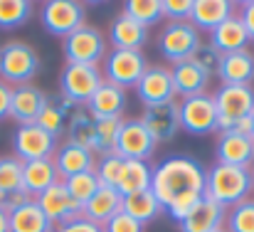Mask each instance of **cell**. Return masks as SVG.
<instances>
[{"label":"cell","mask_w":254,"mask_h":232,"mask_svg":"<svg viewBox=\"0 0 254 232\" xmlns=\"http://www.w3.org/2000/svg\"><path fill=\"white\" fill-rule=\"evenodd\" d=\"M77 106L74 104H69L67 99H50L47 104H45V109H42V114L37 116V126L40 129H45L50 136H55L57 141H60V136H64V129H67V119H69V114L74 111Z\"/></svg>","instance_id":"obj_30"},{"label":"cell","mask_w":254,"mask_h":232,"mask_svg":"<svg viewBox=\"0 0 254 232\" xmlns=\"http://www.w3.org/2000/svg\"><path fill=\"white\" fill-rule=\"evenodd\" d=\"M215 158L222 165L252 168L254 163V139L245 131H217L215 139Z\"/></svg>","instance_id":"obj_13"},{"label":"cell","mask_w":254,"mask_h":232,"mask_svg":"<svg viewBox=\"0 0 254 232\" xmlns=\"http://www.w3.org/2000/svg\"><path fill=\"white\" fill-rule=\"evenodd\" d=\"M225 220H227V210L222 205H217L215 200L210 198H202L192 213L178 223L180 232H217V230H225Z\"/></svg>","instance_id":"obj_20"},{"label":"cell","mask_w":254,"mask_h":232,"mask_svg":"<svg viewBox=\"0 0 254 232\" xmlns=\"http://www.w3.org/2000/svg\"><path fill=\"white\" fill-rule=\"evenodd\" d=\"M170 75H173V91H175V96L188 99V96L207 94L210 75H207L205 70H200L192 60H185V62L173 65Z\"/></svg>","instance_id":"obj_23"},{"label":"cell","mask_w":254,"mask_h":232,"mask_svg":"<svg viewBox=\"0 0 254 232\" xmlns=\"http://www.w3.org/2000/svg\"><path fill=\"white\" fill-rule=\"evenodd\" d=\"M237 15H240V20H242V25H245V30H247L250 40L254 42V0H245V2H240Z\"/></svg>","instance_id":"obj_44"},{"label":"cell","mask_w":254,"mask_h":232,"mask_svg":"<svg viewBox=\"0 0 254 232\" xmlns=\"http://www.w3.org/2000/svg\"><path fill=\"white\" fill-rule=\"evenodd\" d=\"M220 55H232V52H242L247 50V45L252 42L240 15H230L222 25H217L212 32H210V40H207Z\"/></svg>","instance_id":"obj_24"},{"label":"cell","mask_w":254,"mask_h":232,"mask_svg":"<svg viewBox=\"0 0 254 232\" xmlns=\"http://www.w3.org/2000/svg\"><path fill=\"white\" fill-rule=\"evenodd\" d=\"M237 12V5L232 0H192V12H190V25L200 32H212L217 25H222L230 15Z\"/></svg>","instance_id":"obj_22"},{"label":"cell","mask_w":254,"mask_h":232,"mask_svg":"<svg viewBox=\"0 0 254 232\" xmlns=\"http://www.w3.org/2000/svg\"><path fill=\"white\" fill-rule=\"evenodd\" d=\"M252 183H254V168H252Z\"/></svg>","instance_id":"obj_48"},{"label":"cell","mask_w":254,"mask_h":232,"mask_svg":"<svg viewBox=\"0 0 254 232\" xmlns=\"http://www.w3.org/2000/svg\"><path fill=\"white\" fill-rule=\"evenodd\" d=\"M10 99H12V86L0 79V121L10 116Z\"/></svg>","instance_id":"obj_45"},{"label":"cell","mask_w":254,"mask_h":232,"mask_svg":"<svg viewBox=\"0 0 254 232\" xmlns=\"http://www.w3.org/2000/svg\"><path fill=\"white\" fill-rule=\"evenodd\" d=\"M52 163L60 173V178H72L77 173H86V170H94L96 165V155L94 151H89L79 144H72V141H62L57 146V151L52 155Z\"/></svg>","instance_id":"obj_19"},{"label":"cell","mask_w":254,"mask_h":232,"mask_svg":"<svg viewBox=\"0 0 254 232\" xmlns=\"http://www.w3.org/2000/svg\"><path fill=\"white\" fill-rule=\"evenodd\" d=\"M141 124L148 129V134L156 139V144L173 141L175 134L180 131V109H178V101L170 99V101L156 104V106H143Z\"/></svg>","instance_id":"obj_14"},{"label":"cell","mask_w":254,"mask_h":232,"mask_svg":"<svg viewBox=\"0 0 254 232\" xmlns=\"http://www.w3.org/2000/svg\"><path fill=\"white\" fill-rule=\"evenodd\" d=\"M64 183V188H67V193L79 203V205H84L86 200L99 190V178H96V173L94 170H86V173H77V175H72V178H64L62 180Z\"/></svg>","instance_id":"obj_38"},{"label":"cell","mask_w":254,"mask_h":232,"mask_svg":"<svg viewBox=\"0 0 254 232\" xmlns=\"http://www.w3.org/2000/svg\"><path fill=\"white\" fill-rule=\"evenodd\" d=\"M60 178L52 158H42V160H27L22 163V188L30 198H37L40 193H45L50 185H55Z\"/></svg>","instance_id":"obj_28"},{"label":"cell","mask_w":254,"mask_h":232,"mask_svg":"<svg viewBox=\"0 0 254 232\" xmlns=\"http://www.w3.org/2000/svg\"><path fill=\"white\" fill-rule=\"evenodd\" d=\"M190 60H192V62H195L197 67H200V70H205V72H207V75L212 77V75L217 72L220 52H217V50H215V47H212L210 42H202V45H200V47L195 50V55H192Z\"/></svg>","instance_id":"obj_41"},{"label":"cell","mask_w":254,"mask_h":232,"mask_svg":"<svg viewBox=\"0 0 254 232\" xmlns=\"http://www.w3.org/2000/svg\"><path fill=\"white\" fill-rule=\"evenodd\" d=\"M42 62L32 45L22 40H12L0 45V79L10 86L30 84V79L40 72Z\"/></svg>","instance_id":"obj_4"},{"label":"cell","mask_w":254,"mask_h":232,"mask_svg":"<svg viewBox=\"0 0 254 232\" xmlns=\"http://www.w3.org/2000/svg\"><path fill=\"white\" fill-rule=\"evenodd\" d=\"M217 79L222 84H252L254 79V55L250 50L220 55L217 62Z\"/></svg>","instance_id":"obj_27"},{"label":"cell","mask_w":254,"mask_h":232,"mask_svg":"<svg viewBox=\"0 0 254 232\" xmlns=\"http://www.w3.org/2000/svg\"><path fill=\"white\" fill-rule=\"evenodd\" d=\"M252 168L215 163L205 175V198L215 200L225 210H230V208L240 205L242 200L252 198Z\"/></svg>","instance_id":"obj_2"},{"label":"cell","mask_w":254,"mask_h":232,"mask_svg":"<svg viewBox=\"0 0 254 232\" xmlns=\"http://www.w3.org/2000/svg\"><path fill=\"white\" fill-rule=\"evenodd\" d=\"M124 165H126V158H121L119 154L96 155V165H94V173H96V178H99V183H101V185L116 188V185H119V180H121Z\"/></svg>","instance_id":"obj_37"},{"label":"cell","mask_w":254,"mask_h":232,"mask_svg":"<svg viewBox=\"0 0 254 232\" xmlns=\"http://www.w3.org/2000/svg\"><path fill=\"white\" fill-rule=\"evenodd\" d=\"M121 210L133 218L136 223H141L143 228L148 223H153L156 218H161L163 208L158 203V198L151 193V190H141V193H133V195H126L124 203H121Z\"/></svg>","instance_id":"obj_31"},{"label":"cell","mask_w":254,"mask_h":232,"mask_svg":"<svg viewBox=\"0 0 254 232\" xmlns=\"http://www.w3.org/2000/svg\"><path fill=\"white\" fill-rule=\"evenodd\" d=\"M200 45V32L190 22H168L158 35V52L170 65L190 60Z\"/></svg>","instance_id":"obj_10"},{"label":"cell","mask_w":254,"mask_h":232,"mask_svg":"<svg viewBox=\"0 0 254 232\" xmlns=\"http://www.w3.org/2000/svg\"><path fill=\"white\" fill-rule=\"evenodd\" d=\"M225 230L227 232H254V198H247L240 205H235V208L227 210Z\"/></svg>","instance_id":"obj_39"},{"label":"cell","mask_w":254,"mask_h":232,"mask_svg":"<svg viewBox=\"0 0 254 232\" xmlns=\"http://www.w3.org/2000/svg\"><path fill=\"white\" fill-rule=\"evenodd\" d=\"M30 0H0V30H17L32 17Z\"/></svg>","instance_id":"obj_35"},{"label":"cell","mask_w":254,"mask_h":232,"mask_svg":"<svg viewBox=\"0 0 254 232\" xmlns=\"http://www.w3.org/2000/svg\"><path fill=\"white\" fill-rule=\"evenodd\" d=\"M212 99L217 109V131L250 134V116L254 111L252 84H220Z\"/></svg>","instance_id":"obj_3"},{"label":"cell","mask_w":254,"mask_h":232,"mask_svg":"<svg viewBox=\"0 0 254 232\" xmlns=\"http://www.w3.org/2000/svg\"><path fill=\"white\" fill-rule=\"evenodd\" d=\"M207 168L192 155H170L153 168L151 193L158 198L163 213L183 223L192 208L205 198Z\"/></svg>","instance_id":"obj_1"},{"label":"cell","mask_w":254,"mask_h":232,"mask_svg":"<svg viewBox=\"0 0 254 232\" xmlns=\"http://www.w3.org/2000/svg\"><path fill=\"white\" fill-rule=\"evenodd\" d=\"M101 84H104V75L99 67L64 65V70L60 75V96L74 106H84Z\"/></svg>","instance_id":"obj_7"},{"label":"cell","mask_w":254,"mask_h":232,"mask_svg":"<svg viewBox=\"0 0 254 232\" xmlns=\"http://www.w3.org/2000/svg\"><path fill=\"white\" fill-rule=\"evenodd\" d=\"M7 223H10V232H55V225L42 213L37 200H27L20 208L10 210Z\"/></svg>","instance_id":"obj_29"},{"label":"cell","mask_w":254,"mask_h":232,"mask_svg":"<svg viewBox=\"0 0 254 232\" xmlns=\"http://www.w3.org/2000/svg\"><path fill=\"white\" fill-rule=\"evenodd\" d=\"M50 101V96L35 86L32 81L30 84H20V86H12V99H10V119L17 121V126H27V124H35L37 116L42 114L45 104Z\"/></svg>","instance_id":"obj_17"},{"label":"cell","mask_w":254,"mask_h":232,"mask_svg":"<svg viewBox=\"0 0 254 232\" xmlns=\"http://www.w3.org/2000/svg\"><path fill=\"white\" fill-rule=\"evenodd\" d=\"M55 232H104L101 225H96V223H89L86 218H74V220H69V223H64V225H57Z\"/></svg>","instance_id":"obj_43"},{"label":"cell","mask_w":254,"mask_h":232,"mask_svg":"<svg viewBox=\"0 0 254 232\" xmlns=\"http://www.w3.org/2000/svg\"><path fill=\"white\" fill-rule=\"evenodd\" d=\"M35 200H37V205L42 208V213L50 218V223L55 228L57 225H64V223H69V220H74V218L82 215V205L67 193V188H64L62 180H57L55 185H50Z\"/></svg>","instance_id":"obj_15"},{"label":"cell","mask_w":254,"mask_h":232,"mask_svg":"<svg viewBox=\"0 0 254 232\" xmlns=\"http://www.w3.org/2000/svg\"><path fill=\"white\" fill-rule=\"evenodd\" d=\"M124 119H96V131H94V155L116 154V141L121 131Z\"/></svg>","instance_id":"obj_34"},{"label":"cell","mask_w":254,"mask_h":232,"mask_svg":"<svg viewBox=\"0 0 254 232\" xmlns=\"http://www.w3.org/2000/svg\"><path fill=\"white\" fill-rule=\"evenodd\" d=\"M156 139L148 134V129L141 124V119H124L119 141H116V154L126 160H148L156 154Z\"/></svg>","instance_id":"obj_12"},{"label":"cell","mask_w":254,"mask_h":232,"mask_svg":"<svg viewBox=\"0 0 254 232\" xmlns=\"http://www.w3.org/2000/svg\"><path fill=\"white\" fill-rule=\"evenodd\" d=\"M161 10L170 22H188L192 12V0H161Z\"/></svg>","instance_id":"obj_40"},{"label":"cell","mask_w":254,"mask_h":232,"mask_svg":"<svg viewBox=\"0 0 254 232\" xmlns=\"http://www.w3.org/2000/svg\"><path fill=\"white\" fill-rule=\"evenodd\" d=\"M217 232H227V230H217Z\"/></svg>","instance_id":"obj_49"},{"label":"cell","mask_w":254,"mask_h":232,"mask_svg":"<svg viewBox=\"0 0 254 232\" xmlns=\"http://www.w3.org/2000/svg\"><path fill=\"white\" fill-rule=\"evenodd\" d=\"M101 228H104V232H143V225L136 223L133 218H128L124 210L116 213L111 220H106Z\"/></svg>","instance_id":"obj_42"},{"label":"cell","mask_w":254,"mask_h":232,"mask_svg":"<svg viewBox=\"0 0 254 232\" xmlns=\"http://www.w3.org/2000/svg\"><path fill=\"white\" fill-rule=\"evenodd\" d=\"M94 131H96V119L86 111L84 106H77L67 119V129H64L67 141L94 151Z\"/></svg>","instance_id":"obj_33"},{"label":"cell","mask_w":254,"mask_h":232,"mask_svg":"<svg viewBox=\"0 0 254 232\" xmlns=\"http://www.w3.org/2000/svg\"><path fill=\"white\" fill-rule=\"evenodd\" d=\"M131 20L141 22L143 27L158 25L163 20V10H161V0H126L124 10Z\"/></svg>","instance_id":"obj_36"},{"label":"cell","mask_w":254,"mask_h":232,"mask_svg":"<svg viewBox=\"0 0 254 232\" xmlns=\"http://www.w3.org/2000/svg\"><path fill=\"white\" fill-rule=\"evenodd\" d=\"M148 70V60L141 50H111L104 57V81L121 86V89H136L138 79Z\"/></svg>","instance_id":"obj_6"},{"label":"cell","mask_w":254,"mask_h":232,"mask_svg":"<svg viewBox=\"0 0 254 232\" xmlns=\"http://www.w3.org/2000/svg\"><path fill=\"white\" fill-rule=\"evenodd\" d=\"M62 55L67 65L99 67V62L106 57V37L99 27H91L84 22L79 30H74L62 40Z\"/></svg>","instance_id":"obj_5"},{"label":"cell","mask_w":254,"mask_h":232,"mask_svg":"<svg viewBox=\"0 0 254 232\" xmlns=\"http://www.w3.org/2000/svg\"><path fill=\"white\" fill-rule=\"evenodd\" d=\"M180 109V129L190 136H210L217 131V109L212 94L188 96L178 101Z\"/></svg>","instance_id":"obj_8"},{"label":"cell","mask_w":254,"mask_h":232,"mask_svg":"<svg viewBox=\"0 0 254 232\" xmlns=\"http://www.w3.org/2000/svg\"><path fill=\"white\" fill-rule=\"evenodd\" d=\"M106 42H111L114 50H141L148 42V27L131 20L126 12H119L109 27Z\"/></svg>","instance_id":"obj_25"},{"label":"cell","mask_w":254,"mask_h":232,"mask_svg":"<svg viewBox=\"0 0 254 232\" xmlns=\"http://www.w3.org/2000/svg\"><path fill=\"white\" fill-rule=\"evenodd\" d=\"M0 232H10V223H7V210L0 208Z\"/></svg>","instance_id":"obj_46"},{"label":"cell","mask_w":254,"mask_h":232,"mask_svg":"<svg viewBox=\"0 0 254 232\" xmlns=\"http://www.w3.org/2000/svg\"><path fill=\"white\" fill-rule=\"evenodd\" d=\"M250 136L254 139V111H252V116H250Z\"/></svg>","instance_id":"obj_47"},{"label":"cell","mask_w":254,"mask_h":232,"mask_svg":"<svg viewBox=\"0 0 254 232\" xmlns=\"http://www.w3.org/2000/svg\"><path fill=\"white\" fill-rule=\"evenodd\" d=\"M86 20V10L77 0H47L40 10L42 27L55 37H67L74 30H79Z\"/></svg>","instance_id":"obj_9"},{"label":"cell","mask_w":254,"mask_h":232,"mask_svg":"<svg viewBox=\"0 0 254 232\" xmlns=\"http://www.w3.org/2000/svg\"><path fill=\"white\" fill-rule=\"evenodd\" d=\"M27 200L35 198H30L22 188V160H17L15 155L0 158V208L10 213Z\"/></svg>","instance_id":"obj_18"},{"label":"cell","mask_w":254,"mask_h":232,"mask_svg":"<svg viewBox=\"0 0 254 232\" xmlns=\"http://www.w3.org/2000/svg\"><path fill=\"white\" fill-rule=\"evenodd\" d=\"M84 109L94 119H121L124 109H126V89L104 81L91 94V99L84 104Z\"/></svg>","instance_id":"obj_21"},{"label":"cell","mask_w":254,"mask_h":232,"mask_svg":"<svg viewBox=\"0 0 254 232\" xmlns=\"http://www.w3.org/2000/svg\"><path fill=\"white\" fill-rule=\"evenodd\" d=\"M121 203H124V195H121L116 188L99 185V190L82 205V218H86L89 223L104 225V223L111 220L116 213H121Z\"/></svg>","instance_id":"obj_26"},{"label":"cell","mask_w":254,"mask_h":232,"mask_svg":"<svg viewBox=\"0 0 254 232\" xmlns=\"http://www.w3.org/2000/svg\"><path fill=\"white\" fill-rule=\"evenodd\" d=\"M57 146H60V141L55 136H50L45 129H40L37 124L17 126L12 134V151H15V158L22 163L52 158Z\"/></svg>","instance_id":"obj_11"},{"label":"cell","mask_w":254,"mask_h":232,"mask_svg":"<svg viewBox=\"0 0 254 232\" xmlns=\"http://www.w3.org/2000/svg\"><path fill=\"white\" fill-rule=\"evenodd\" d=\"M151 178H153V168L148 165V160H126L116 190L124 198L141 190H151Z\"/></svg>","instance_id":"obj_32"},{"label":"cell","mask_w":254,"mask_h":232,"mask_svg":"<svg viewBox=\"0 0 254 232\" xmlns=\"http://www.w3.org/2000/svg\"><path fill=\"white\" fill-rule=\"evenodd\" d=\"M136 96L141 99L143 106H156L175 99L173 91V75L168 67L163 65H148V70L143 72V77L136 84Z\"/></svg>","instance_id":"obj_16"}]
</instances>
